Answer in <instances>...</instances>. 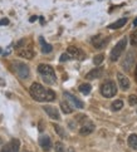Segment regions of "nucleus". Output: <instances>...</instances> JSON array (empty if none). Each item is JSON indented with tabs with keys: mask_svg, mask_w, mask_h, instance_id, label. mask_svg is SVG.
I'll use <instances>...</instances> for the list:
<instances>
[{
	"mask_svg": "<svg viewBox=\"0 0 137 152\" xmlns=\"http://www.w3.org/2000/svg\"><path fill=\"white\" fill-rule=\"evenodd\" d=\"M54 150H56V152H65V148L62 142H56V145H54Z\"/></svg>",
	"mask_w": 137,
	"mask_h": 152,
	"instance_id": "a878e982",
	"label": "nucleus"
},
{
	"mask_svg": "<svg viewBox=\"0 0 137 152\" xmlns=\"http://www.w3.org/2000/svg\"><path fill=\"white\" fill-rule=\"evenodd\" d=\"M91 89H92V87L89 83H83V84H81L79 86V92L81 93H83V94H89L91 93Z\"/></svg>",
	"mask_w": 137,
	"mask_h": 152,
	"instance_id": "412c9836",
	"label": "nucleus"
},
{
	"mask_svg": "<svg viewBox=\"0 0 137 152\" xmlns=\"http://www.w3.org/2000/svg\"><path fill=\"white\" fill-rule=\"evenodd\" d=\"M12 68H13V72L18 75L20 79H26L30 74L29 67L23 62H14L12 64Z\"/></svg>",
	"mask_w": 137,
	"mask_h": 152,
	"instance_id": "20e7f679",
	"label": "nucleus"
},
{
	"mask_svg": "<svg viewBox=\"0 0 137 152\" xmlns=\"http://www.w3.org/2000/svg\"><path fill=\"white\" fill-rule=\"evenodd\" d=\"M39 42H40V47H42V53H44V54H48V53H51L53 50V47L51 44H48V43L44 40V38H39Z\"/></svg>",
	"mask_w": 137,
	"mask_h": 152,
	"instance_id": "f3484780",
	"label": "nucleus"
},
{
	"mask_svg": "<svg viewBox=\"0 0 137 152\" xmlns=\"http://www.w3.org/2000/svg\"><path fill=\"white\" fill-rule=\"evenodd\" d=\"M25 152H29V151H25Z\"/></svg>",
	"mask_w": 137,
	"mask_h": 152,
	"instance_id": "2f4dec72",
	"label": "nucleus"
},
{
	"mask_svg": "<svg viewBox=\"0 0 137 152\" xmlns=\"http://www.w3.org/2000/svg\"><path fill=\"white\" fill-rule=\"evenodd\" d=\"M136 57H137V52L136 50H128L126 53V56L123 57V61L121 62V66L122 68L127 72V70H131V68L133 67L135 61H136Z\"/></svg>",
	"mask_w": 137,
	"mask_h": 152,
	"instance_id": "423d86ee",
	"label": "nucleus"
},
{
	"mask_svg": "<svg viewBox=\"0 0 137 152\" xmlns=\"http://www.w3.org/2000/svg\"><path fill=\"white\" fill-rule=\"evenodd\" d=\"M135 79H136V82H137V66H136V70H135Z\"/></svg>",
	"mask_w": 137,
	"mask_h": 152,
	"instance_id": "c756f323",
	"label": "nucleus"
},
{
	"mask_svg": "<svg viewBox=\"0 0 137 152\" xmlns=\"http://www.w3.org/2000/svg\"><path fill=\"white\" fill-rule=\"evenodd\" d=\"M108 40L109 38L108 37H103V35H96L95 38L92 39V44L97 49H102L108 44Z\"/></svg>",
	"mask_w": 137,
	"mask_h": 152,
	"instance_id": "0eeeda50",
	"label": "nucleus"
},
{
	"mask_svg": "<svg viewBox=\"0 0 137 152\" xmlns=\"http://www.w3.org/2000/svg\"><path fill=\"white\" fill-rule=\"evenodd\" d=\"M103 59H105L103 54H97V56H95V58H93V63H95L96 66H100V64H102Z\"/></svg>",
	"mask_w": 137,
	"mask_h": 152,
	"instance_id": "b1692460",
	"label": "nucleus"
},
{
	"mask_svg": "<svg viewBox=\"0 0 137 152\" xmlns=\"http://www.w3.org/2000/svg\"><path fill=\"white\" fill-rule=\"evenodd\" d=\"M128 146L132 150H136L137 151V134H130L128 137Z\"/></svg>",
	"mask_w": 137,
	"mask_h": 152,
	"instance_id": "aec40b11",
	"label": "nucleus"
},
{
	"mask_svg": "<svg viewBox=\"0 0 137 152\" xmlns=\"http://www.w3.org/2000/svg\"><path fill=\"white\" fill-rule=\"evenodd\" d=\"M53 127H54V129H56L57 134H59L62 138H64V137H65V132H64V129H63L61 126H59V124H56V123H54V124H53Z\"/></svg>",
	"mask_w": 137,
	"mask_h": 152,
	"instance_id": "5701e85b",
	"label": "nucleus"
},
{
	"mask_svg": "<svg viewBox=\"0 0 137 152\" xmlns=\"http://www.w3.org/2000/svg\"><path fill=\"white\" fill-rule=\"evenodd\" d=\"M133 25H135V26H137V18L133 20Z\"/></svg>",
	"mask_w": 137,
	"mask_h": 152,
	"instance_id": "7c9ffc66",
	"label": "nucleus"
},
{
	"mask_svg": "<svg viewBox=\"0 0 137 152\" xmlns=\"http://www.w3.org/2000/svg\"><path fill=\"white\" fill-rule=\"evenodd\" d=\"M69 59H70V57H69L68 53H64L61 56V62H67V61H69Z\"/></svg>",
	"mask_w": 137,
	"mask_h": 152,
	"instance_id": "cd10ccee",
	"label": "nucleus"
},
{
	"mask_svg": "<svg viewBox=\"0 0 137 152\" xmlns=\"http://www.w3.org/2000/svg\"><path fill=\"white\" fill-rule=\"evenodd\" d=\"M30 96L37 102H53L56 99V93L52 89H48L39 83H33L29 88Z\"/></svg>",
	"mask_w": 137,
	"mask_h": 152,
	"instance_id": "f257e3e1",
	"label": "nucleus"
},
{
	"mask_svg": "<svg viewBox=\"0 0 137 152\" xmlns=\"http://www.w3.org/2000/svg\"><path fill=\"white\" fill-rule=\"evenodd\" d=\"M16 54H18V57H21L24 59H32L34 57V50H32L30 48H21L16 52Z\"/></svg>",
	"mask_w": 137,
	"mask_h": 152,
	"instance_id": "2eb2a0df",
	"label": "nucleus"
},
{
	"mask_svg": "<svg viewBox=\"0 0 137 152\" xmlns=\"http://www.w3.org/2000/svg\"><path fill=\"white\" fill-rule=\"evenodd\" d=\"M117 79H118V84H119V87H121V89H122V91H126V89H128V88H130V86H131L130 79L126 77L125 74H122V73H117Z\"/></svg>",
	"mask_w": 137,
	"mask_h": 152,
	"instance_id": "4468645a",
	"label": "nucleus"
},
{
	"mask_svg": "<svg viewBox=\"0 0 137 152\" xmlns=\"http://www.w3.org/2000/svg\"><path fill=\"white\" fill-rule=\"evenodd\" d=\"M122 107H123V101H122V99H116V101H113V103L111 104L112 111H119Z\"/></svg>",
	"mask_w": 137,
	"mask_h": 152,
	"instance_id": "4be33fe9",
	"label": "nucleus"
},
{
	"mask_svg": "<svg viewBox=\"0 0 137 152\" xmlns=\"http://www.w3.org/2000/svg\"><path fill=\"white\" fill-rule=\"evenodd\" d=\"M117 86L113 80H106L105 83H102L101 86V94L106 98H112L117 93Z\"/></svg>",
	"mask_w": 137,
	"mask_h": 152,
	"instance_id": "7ed1b4c3",
	"label": "nucleus"
},
{
	"mask_svg": "<svg viewBox=\"0 0 137 152\" xmlns=\"http://www.w3.org/2000/svg\"><path fill=\"white\" fill-rule=\"evenodd\" d=\"M19 147H20L19 140L14 138V140H12L10 142H8L7 145H5L0 152H18L19 151Z\"/></svg>",
	"mask_w": 137,
	"mask_h": 152,
	"instance_id": "1a4fd4ad",
	"label": "nucleus"
},
{
	"mask_svg": "<svg viewBox=\"0 0 137 152\" xmlns=\"http://www.w3.org/2000/svg\"><path fill=\"white\" fill-rule=\"evenodd\" d=\"M63 96H64L65 101H67L68 103H72V104H73L75 108H79V110H82V108L84 107L83 102H82V101H79V99H78V98H77V97H75V96H73L72 93H69V92H64V93H63Z\"/></svg>",
	"mask_w": 137,
	"mask_h": 152,
	"instance_id": "6e6552de",
	"label": "nucleus"
},
{
	"mask_svg": "<svg viewBox=\"0 0 137 152\" xmlns=\"http://www.w3.org/2000/svg\"><path fill=\"white\" fill-rule=\"evenodd\" d=\"M67 53L69 54L70 58H75V59H79V61H82V59L86 58V54L81 49H78V48H75V47H68Z\"/></svg>",
	"mask_w": 137,
	"mask_h": 152,
	"instance_id": "9d476101",
	"label": "nucleus"
},
{
	"mask_svg": "<svg viewBox=\"0 0 137 152\" xmlns=\"http://www.w3.org/2000/svg\"><path fill=\"white\" fill-rule=\"evenodd\" d=\"M43 111H44V112H45L47 115H48L49 117H51L52 119H57V121H58V119L61 118V115H59V111L57 110L56 107H52V106H44V107H43Z\"/></svg>",
	"mask_w": 137,
	"mask_h": 152,
	"instance_id": "f8f14e48",
	"label": "nucleus"
},
{
	"mask_svg": "<svg viewBox=\"0 0 137 152\" xmlns=\"http://www.w3.org/2000/svg\"><path fill=\"white\" fill-rule=\"evenodd\" d=\"M130 42H131V44H132L133 47L137 48V30H135V31H132V33H131V35H130Z\"/></svg>",
	"mask_w": 137,
	"mask_h": 152,
	"instance_id": "393cba45",
	"label": "nucleus"
},
{
	"mask_svg": "<svg viewBox=\"0 0 137 152\" xmlns=\"http://www.w3.org/2000/svg\"><path fill=\"white\" fill-rule=\"evenodd\" d=\"M8 24H9V20L7 18H4V19L0 20V25H8Z\"/></svg>",
	"mask_w": 137,
	"mask_h": 152,
	"instance_id": "c85d7f7f",
	"label": "nucleus"
},
{
	"mask_svg": "<svg viewBox=\"0 0 137 152\" xmlns=\"http://www.w3.org/2000/svg\"><path fill=\"white\" fill-rule=\"evenodd\" d=\"M95 129H96L95 124H93L91 121H86L83 126L79 128V133L82 136H88V134H91L93 131H95Z\"/></svg>",
	"mask_w": 137,
	"mask_h": 152,
	"instance_id": "9b49d317",
	"label": "nucleus"
},
{
	"mask_svg": "<svg viewBox=\"0 0 137 152\" xmlns=\"http://www.w3.org/2000/svg\"><path fill=\"white\" fill-rule=\"evenodd\" d=\"M128 103H130V106H136L137 104V96L136 94H131L128 97Z\"/></svg>",
	"mask_w": 137,
	"mask_h": 152,
	"instance_id": "bb28decb",
	"label": "nucleus"
},
{
	"mask_svg": "<svg viewBox=\"0 0 137 152\" xmlns=\"http://www.w3.org/2000/svg\"><path fill=\"white\" fill-rule=\"evenodd\" d=\"M102 74H103V68H95V69L89 70V72L86 74V79L91 80V79H96V78H100Z\"/></svg>",
	"mask_w": 137,
	"mask_h": 152,
	"instance_id": "dca6fc26",
	"label": "nucleus"
},
{
	"mask_svg": "<svg viewBox=\"0 0 137 152\" xmlns=\"http://www.w3.org/2000/svg\"><path fill=\"white\" fill-rule=\"evenodd\" d=\"M39 145H40V147L43 148V151H51L52 148V141H51V137L47 134H43L42 137L39 138Z\"/></svg>",
	"mask_w": 137,
	"mask_h": 152,
	"instance_id": "ddd939ff",
	"label": "nucleus"
},
{
	"mask_svg": "<svg viewBox=\"0 0 137 152\" xmlns=\"http://www.w3.org/2000/svg\"><path fill=\"white\" fill-rule=\"evenodd\" d=\"M61 110L63 111L64 115H69V113L73 112L72 106H70L67 101H62V102H61Z\"/></svg>",
	"mask_w": 137,
	"mask_h": 152,
	"instance_id": "6ab92c4d",
	"label": "nucleus"
},
{
	"mask_svg": "<svg viewBox=\"0 0 137 152\" xmlns=\"http://www.w3.org/2000/svg\"><path fill=\"white\" fill-rule=\"evenodd\" d=\"M126 24H127V18H122V19H119L117 21H114V23H112V24H109L108 28L109 29H119Z\"/></svg>",
	"mask_w": 137,
	"mask_h": 152,
	"instance_id": "a211bd4d",
	"label": "nucleus"
},
{
	"mask_svg": "<svg viewBox=\"0 0 137 152\" xmlns=\"http://www.w3.org/2000/svg\"><path fill=\"white\" fill-rule=\"evenodd\" d=\"M38 73L42 75L43 80L52 86V84H56L57 82V75H56V72H54L53 67H51L49 64H39L38 66Z\"/></svg>",
	"mask_w": 137,
	"mask_h": 152,
	"instance_id": "f03ea898",
	"label": "nucleus"
},
{
	"mask_svg": "<svg viewBox=\"0 0 137 152\" xmlns=\"http://www.w3.org/2000/svg\"><path fill=\"white\" fill-rule=\"evenodd\" d=\"M127 40H128L127 38L123 37L122 39L113 47V49H112V52H111V56H109V58H111L112 62L118 61V58L121 57V54L123 53V50H126V47H127Z\"/></svg>",
	"mask_w": 137,
	"mask_h": 152,
	"instance_id": "39448f33",
	"label": "nucleus"
}]
</instances>
